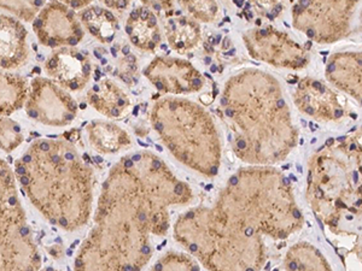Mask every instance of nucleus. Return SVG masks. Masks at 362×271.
<instances>
[{"label": "nucleus", "mask_w": 362, "mask_h": 271, "mask_svg": "<svg viewBox=\"0 0 362 271\" xmlns=\"http://www.w3.org/2000/svg\"><path fill=\"white\" fill-rule=\"evenodd\" d=\"M211 71H216V66H211Z\"/></svg>", "instance_id": "nucleus-28"}, {"label": "nucleus", "mask_w": 362, "mask_h": 271, "mask_svg": "<svg viewBox=\"0 0 362 271\" xmlns=\"http://www.w3.org/2000/svg\"><path fill=\"white\" fill-rule=\"evenodd\" d=\"M25 112L29 119L37 122L52 127H62L74 121L78 104L68 90L54 80L37 78L30 83Z\"/></svg>", "instance_id": "nucleus-5"}, {"label": "nucleus", "mask_w": 362, "mask_h": 271, "mask_svg": "<svg viewBox=\"0 0 362 271\" xmlns=\"http://www.w3.org/2000/svg\"><path fill=\"white\" fill-rule=\"evenodd\" d=\"M22 191L51 224L74 231L90 219L93 173L73 139H40L16 162Z\"/></svg>", "instance_id": "nucleus-2"}, {"label": "nucleus", "mask_w": 362, "mask_h": 271, "mask_svg": "<svg viewBox=\"0 0 362 271\" xmlns=\"http://www.w3.org/2000/svg\"><path fill=\"white\" fill-rule=\"evenodd\" d=\"M42 271H57L54 270V269H52V267H46V269H44Z\"/></svg>", "instance_id": "nucleus-26"}, {"label": "nucleus", "mask_w": 362, "mask_h": 271, "mask_svg": "<svg viewBox=\"0 0 362 271\" xmlns=\"http://www.w3.org/2000/svg\"><path fill=\"white\" fill-rule=\"evenodd\" d=\"M124 54H128V52H129V47H128V46H126V47H124Z\"/></svg>", "instance_id": "nucleus-25"}, {"label": "nucleus", "mask_w": 362, "mask_h": 271, "mask_svg": "<svg viewBox=\"0 0 362 271\" xmlns=\"http://www.w3.org/2000/svg\"><path fill=\"white\" fill-rule=\"evenodd\" d=\"M42 6H45L44 1H0V8L11 11L25 21H30L35 18Z\"/></svg>", "instance_id": "nucleus-15"}, {"label": "nucleus", "mask_w": 362, "mask_h": 271, "mask_svg": "<svg viewBox=\"0 0 362 271\" xmlns=\"http://www.w3.org/2000/svg\"><path fill=\"white\" fill-rule=\"evenodd\" d=\"M148 271H201V269L186 255L172 253L160 259Z\"/></svg>", "instance_id": "nucleus-14"}, {"label": "nucleus", "mask_w": 362, "mask_h": 271, "mask_svg": "<svg viewBox=\"0 0 362 271\" xmlns=\"http://www.w3.org/2000/svg\"><path fill=\"white\" fill-rule=\"evenodd\" d=\"M160 159L136 153L112 169L103 185L95 226L75 259V271H145L150 234L168 228L165 207L184 202L185 186L160 175Z\"/></svg>", "instance_id": "nucleus-1"}, {"label": "nucleus", "mask_w": 362, "mask_h": 271, "mask_svg": "<svg viewBox=\"0 0 362 271\" xmlns=\"http://www.w3.org/2000/svg\"><path fill=\"white\" fill-rule=\"evenodd\" d=\"M194 86H201V80L199 78H194Z\"/></svg>", "instance_id": "nucleus-18"}, {"label": "nucleus", "mask_w": 362, "mask_h": 271, "mask_svg": "<svg viewBox=\"0 0 362 271\" xmlns=\"http://www.w3.org/2000/svg\"><path fill=\"white\" fill-rule=\"evenodd\" d=\"M334 64H329V71H334Z\"/></svg>", "instance_id": "nucleus-23"}, {"label": "nucleus", "mask_w": 362, "mask_h": 271, "mask_svg": "<svg viewBox=\"0 0 362 271\" xmlns=\"http://www.w3.org/2000/svg\"><path fill=\"white\" fill-rule=\"evenodd\" d=\"M235 4L238 5L239 8H240V6H243V1H239V0H237V1H235Z\"/></svg>", "instance_id": "nucleus-21"}, {"label": "nucleus", "mask_w": 362, "mask_h": 271, "mask_svg": "<svg viewBox=\"0 0 362 271\" xmlns=\"http://www.w3.org/2000/svg\"><path fill=\"white\" fill-rule=\"evenodd\" d=\"M29 57L27 30L13 17L0 15V66L16 69Z\"/></svg>", "instance_id": "nucleus-8"}, {"label": "nucleus", "mask_w": 362, "mask_h": 271, "mask_svg": "<svg viewBox=\"0 0 362 271\" xmlns=\"http://www.w3.org/2000/svg\"><path fill=\"white\" fill-rule=\"evenodd\" d=\"M40 264L16 177L8 163L0 159V271H39Z\"/></svg>", "instance_id": "nucleus-4"}, {"label": "nucleus", "mask_w": 362, "mask_h": 271, "mask_svg": "<svg viewBox=\"0 0 362 271\" xmlns=\"http://www.w3.org/2000/svg\"><path fill=\"white\" fill-rule=\"evenodd\" d=\"M88 136L92 147L100 153H115L124 146L127 147L129 139L127 134L110 124L93 122L88 126Z\"/></svg>", "instance_id": "nucleus-10"}, {"label": "nucleus", "mask_w": 362, "mask_h": 271, "mask_svg": "<svg viewBox=\"0 0 362 271\" xmlns=\"http://www.w3.org/2000/svg\"><path fill=\"white\" fill-rule=\"evenodd\" d=\"M336 116H341V110H339V112H336Z\"/></svg>", "instance_id": "nucleus-30"}, {"label": "nucleus", "mask_w": 362, "mask_h": 271, "mask_svg": "<svg viewBox=\"0 0 362 271\" xmlns=\"http://www.w3.org/2000/svg\"><path fill=\"white\" fill-rule=\"evenodd\" d=\"M140 13H141V20H144V21H146L148 17V10H143V11H140Z\"/></svg>", "instance_id": "nucleus-16"}, {"label": "nucleus", "mask_w": 362, "mask_h": 271, "mask_svg": "<svg viewBox=\"0 0 362 271\" xmlns=\"http://www.w3.org/2000/svg\"><path fill=\"white\" fill-rule=\"evenodd\" d=\"M22 143L21 126L8 117H0V150L6 153L13 152Z\"/></svg>", "instance_id": "nucleus-13"}, {"label": "nucleus", "mask_w": 362, "mask_h": 271, "mask_svg": "<svg viewBox=\"0 0 362 271\" xmlns=\"http://www.w3.org/2000/svg\"><path fill=\"white\" fill-rule=\"evenodd\" d=\"M206 64H209V63H210V58H206Z\"/></svg>", "instance_id": "nucleus-29"}, {"label": "nucleus", "mask_w": 362, "mask_h": 271, "mask_svg": "<svg viewBox=\"0 0 362 271\" xmlns=\"http://www.w3.org/2000/svg\"><path fill=\"white\" fill-rule=\"evenodd\" d=\"M158 39H160V35H158V34L153 35V40H155V42H158Z\"/></svg>", "instance_id": "nucleus-24"}, {"label": "nucleus", "mask_w": 362, "mask_h": 271, "mask_svg": "<svg viewBox=\"0 0 362 271\" xmlns=\"http://www.w3.org/2000/svg\"><path fill=\"white\" fill-rule=\"evenodd\" d=\"M284 271H332L319 251L309 245H297L285 259Z\"/></svg>", "instance_id": "nucleus-11"}, {"label": "nucleus", "mask_w": 362, "mask_h": 271, "mask_svg": "<svg viewBox=\"0 0 362 271\" xmlns=\"http://www.w3.org/2000/svg\"><path fill=\"white\" fill-rule=\"evenodd\" d=\"M28 83L20 75L0 71V115L8 116L25 107Z\"/></svg>", "instance_id": "nucleus-9"}, {"label": "nucleus", "mask_w": 362, "mask_h": 271, "mask_svg": "<svg viewBox=\"0 0 362 271\" xmlns=\"http://www.w3.org/2000/svg\"><path fill=\"white\" fill-rule=\"evenodd\" d=\"M90 103L103 114H109L112 117H117L121 114V109L126 105V98L121 95L117 87L112 83L105 81L102 86H93L90 92Z\"/></svg>", "instance_id": "nucleus-12"}, {"label": "nucleus", "mask_w": 362, "mask_h": 271, "mask_svg": "<svg viewBox=\"0 0 362 271\" xmlns=\"http://www.w3.org/2000/svg\"><path fill=\"white\" fill-rule=\"evenodd\" d=\"M278 107H284V100H279L278 102Z\"/></svg>", "instance_id": "nucleus-22"}, {"label": "nucleus", "mask_w": 362, "mask_h": 271, "mask_svg": "<svg viewBox=\"0 0 362 271\" xmlns=\"http://www.w3.org/2000/svg\"><path fill=\"white\" fill-rule=\"evenodd\" d=\"M227 115L232 116L233 115V112H230V109H228V110H227Z\"/></svg>", "instance_id": "nucleus-27"}, {"label": "nucleus", "mask_w": 362, "mask_h": 271, "mask_svg": "<svg viewBox=\"0 0 362 271\" xmlns=\"http://www.w3.org/2000/svg\"><path fill=\"white\" fill-rule=\"evenodd\" d=\"M39 42L49 49L74 47L83 37V27L73 8L63 3H49L33 22Z\"/></svg>", "instance_id": "nucleus-6"}, {"label": "nucleus", "mask_w": 362, "mask_h": 271, "mask_svg": "<svg viewBox=\"0 0 362 271\" xmlns=\"http://www.w3.org/2000/svg\"><path fill=\"white\" fill-rule=\"evenodd\" d=\"M223 47L225 49H228V47H230V39H228V37H227V39H225V40H223Z\"/></svg>", "instance_id": "nucleus-17"}, {"label": "nucleus", "mask_w": 362, "mask_h": 271, "mask_svg": "<svg viewBox=\"0 0 362 271\" xmlns=\"http://www.w3.org/2000/svg\"><path fill=\"white\" fill-rule=\"evenodd\" d=\"M177 238L209 271H259V241L237 234L213 211H189L177 224Z\"/></svg>", "instance_id": "nucleus-3"}, {"label": "nucleus", "mask_w": 362, "mask_h": 271, "mask_svg": "<svg viewBox=\"0 0 362 271\" xmlns=\"http://www.w3.org/2000/svg\"><path fill=\"white\" fill-rule=\"evenodd\" d=\"M307 34H308V37H314V32H313V30H308V32H307Z\"/></svg>", "instance_id": "nucleus-20"}, {"label": "nucleus", "mask_w": 362, "mask_h": 271, "mask_svg": "<svg viewBox=\"0 0 362 271\" xmlns=\"http://www.w3.org/2000/svg\"><path fill=\"white\" fill-rule=\"evenodd\" d=\"M45 70L49 78L56 80L64 90L73 92L83 90L90 80L88 54L70 47L54 49L45 63Z\"/></svg>", "instance_id": "nucleus-7"}, {"label": "nucleus", "mask_w": 362, "mask_h": 271, "mask_svg": "<svg viewBox=\"0 0 362 271\" xmlns=\"http://www.w3.org/2000/svg\"><path fill=\"white\" fill-rule=\"evenodd\" d=\"M204 47H206V49H208V51H210V52L213 51V47H211V46L208 45V44H204Z\"/></svg>", "instance_id": "nucleus-19"}]
</instances>
